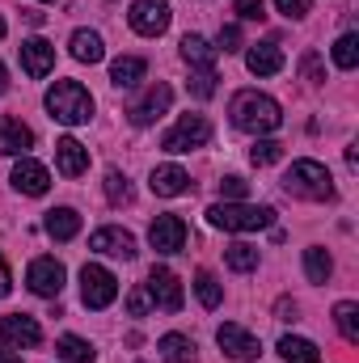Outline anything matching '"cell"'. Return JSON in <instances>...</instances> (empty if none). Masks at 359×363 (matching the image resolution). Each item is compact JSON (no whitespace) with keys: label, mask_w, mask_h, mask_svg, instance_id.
Returning a JSON list of instances; mask_svg holds the SVG:
<instances>
[{"label":"cell","mask_w":359,"mask_h":363,"mask_svg":"<svg viewBox=\"0 0 359 363\" xmlns=\"http://www.w3.org/2000/svg\"><path fill=\"white\" fill-rule=\"evenodd\" d=\"M237 17L258 21V17H263V0H237Z\"/></svg>","instance_id":"obj_40"},{"label":"cell","mask_w":359,"mask_h":363,"mask_svg":"<svg viewBox=\"0 0 359 363\" xmlns=\"http://www.w3.org/2000/svg\"><path fill=\"white\" fill-rule=\"evenodd\" d=\"M245 190H250V182H245V178H237V174L220 182V194H224V199H245Z\"/></svg>","instance_id":"obj_38"},{"label":"cell","mask_w":359,"mask_h":363,"mask_svg":"<svg viewBox=\"0 0 359 363\" xmlns=\"http://www.w3.org/2000/svg\"><path fill=\"white\" fill-rule=\"evenodd\" d=\"M275 313H279V321H296V304H292V300H279Z\"/></svg>","instance_id":"obj_42"},{"label":"cell","mask_w":359,"mask_h":363,"mask_svg":"<svg viewBox=\"0 0 359 363\" xmlns=\"http://www.w3.org/2000/svg\"><path fill=\"white\" fill-rule=\"evenodd\" d=\"M21 68H26L30 81H43V77L55 68V47H51L47 38H30V43H21Z\"/></svg>","instance_id":"obj_14"},{"label":"cell","mask_w":359,"mask_h":363,"mask_svg":"<svg viewBox=\"0 0 359 363\" xmlns=\"http://www.w3.org/2000/svg\"><path fill=\"white\" fill-rule=\"evenodd\" d=\"M194 291H199V304H203V308H220V300H224V291H220V283H216L211 271L194 274Z\"/></svg>","instance_id":"obj_31"},{"label":"cell","mask_w":359,"mask_h":363,"mask_svg":"<svg viewBox=\"0 0 359 363\" xmlns=\"http://www.w3.org/2000/svg\"><path fill=\"white\" fill-rule=\"evenodd\" d=\"M304 77H309V81H326V77H321V60H317V51L304 55Z\"/></svg>","instance_id":"obj_41"},{"label":"cell","mask_w":359,"mask_h":363,"mask_svg":"<svg viewBox=\"0 0 359 363\" xmlns=\"http://www.w3.org/2000/svg\"><path fill=\"white\" fill-rule=\"evenodd\" d=\"M68 47H72V60H81V64H101V55H106L101 34H93V30H77L68 38Z\"/></svg>","instance_id":"obj_24"},{"label":"cell","mask_w":359,"mask_h":363,"mask_svg":"<svg viewBox=\"0 0 359 363\" xmlns=\"http://www.w3.org/2000/svg\"><path fill=\"white\" fill-rule=\"evenodd\" d=\"M148 186H153V194L174 199V194H186V190H190V174H186L182 165H157Z\"/></svg>","instance_id":"obj_19"},{"label":"cell","mask_w":359,"mask_h":363,"mask_svg":"<svg viewBox=\"0 0 359 363\" xmlns=\"http://www.w3.org/2000/svg\"><path fill=\"white\" fill-rule=\"evenodd\" d=\"M9 89V72H4V64H0V93Z\"/></svg>","instance_id":"obj_45"},{"label":"cell","mask_w":359,"mask_h":363,"mask_svg":"<svg viewBox=\"0 0 359 363\" xmlns=\"http://www.w3.org/2000/svg\"><path fill=\"white\" fill-rule=\"evenodd\" d=\"M275 9H279L283 17H292V21H300V17L309 13V0H275Z\"/></svg>","instance_id":"obj_39"},{"label":"cell","mask_w":359,"mask_h":363,"mask_svg":"<svg viewBox=\"0 0 359 363\" xmlns=\"http://www.w3.org/2000/svg\"><path fill=\"white\" fill-rule=\"evenodd\" d=\"M0 38H4V21H0Z\"/></svg>","instance_id":"obj_46"},{"label":"cell","mask_w":359,"mask_h":363,"mask_svg":"<svg viewBox=\"0 0 359 363\" xmlns=\"http://www.w3.org/2000/svg\"><path fill=\"white\" fill-rule=\"evenodd\" d=\"M106 199L118 207V203H131V182H127V174H118V169H110L106 174Z\"/></svg>","instance_id":"obj_33"},{"label":"cell","mask_w":359,"mask_h":363,"mask_svg":"<svg viewBox=\"0 0 359 363\" xmlns=\"http://www.w3.org/2000/svg\"><path fill=\"white\" fill-rule=\"evenodd\" d=\"M170 101H174V89H170L165 81H157L153 89H148L136 106H131V110H127V118H131L136 127H148V123H157V118L170 110Z\"/></svg>","instance_id":"obj_10"},{"label":"cell","mask_w":359,"mask_h":363,"mask_svg":"<svg viewBox=\"0 0 359 363\" xmlns=\"http://www.w3.org/2000/svg\"><path fill=\"white\" fill-rule=\"evenodd\" d=\"M127 21H131V30H136V34L157 38V34H165V30H170V4H165V0H136V4H131V13H127Z\"/></svg>","instance_id":"obj_7"},{"label":"cell","mask_w":359,"mask_h":363,"mask_svg":"<svg viewBox=\"0 0 359 363\" xmlns=\"http://www.w3.org/2000/svg\"><path fill=\"white\" fill-rule=\"evenodd\" d=\"M47 110H51V118L77 127V123H89L93 118V97H89V89L77 85V81H55V85L47 89Z\"/></svg>","instance_id":"obj_4"},{"label":"cell","mask_w":359,"mask_h":363,"mask_svg":"<svg viewBox=\"0 0 359 363\" xmlns=\"http://www.w3.org/2000/svg\"><path fill=\"white\" fill-rule=\"evenodd\" d=\"M216 51H224V55L241 51V30H237V26H224V30H220V47H216Z\"/></svg>","instance_id":"obj_37"},{"label":"cell","mask_w":359,"mask_h":363,"mask_svg":"<svg viewBox=\"0 0 359 363\" xmlns=\"http://www.w3.org/2000/svg\"><path fill=\"white\" fill-rule=\"evenodd\" d=\"M13 186L21 190V194H47V186H51V174L38 165V161H30V157H21L17 165H13Z\"/></svg>","instance_id":"obj_18"},{"label":"cell","mask_w":359,"mask_h":363,"mask_svg":"<svg viewBox=\"0 0 359 363\" xmlns=\"http://www.w3.org/2000/svg\"><path fill=\"white\" fill-rule=\"evenodd\" d=\"M334 64H338L343 72H351V68L359 64V38L355 34H343V38L334 43Z\"/></svg>","instance_id":"obj_32"},{"label":"cell","mask_w":359,"mask_h":363,"mask_svg":"<svg viewBox=\"0 0 359 363\" xmlns=\"http://www.w3.org/2000/svg\"><path fill=\"white\" fill-rule=\"evenodd\" d=\"M334 325L347 342H359V304L355 300H338L334 304Z\"/></svg>","instance_id":"obj_27"},{"label":"cell","mask_w":359,"mask_h":363,"mask_svg":"<svg viewBox=\"0 0 359 363\" xmlns=\"http://www.w3.org/2000/svg\"><path fill=\"white\" fill-rule=\"evenodd\" d=\"M304 274H309V283H326V279L334 274V258H330L321 245H309V250H304Z\"/></svg>","instance_id":"obj_26"},{"label":"cell","mask_w":359,"mask_h":363,"mask_svg":"<svg viewBox=\"0 0 359 363\" xmlns=\"http://www.w3.org/2000/svg\"><path fill=\"white\" fill-rule=\"evenodd\" d=\"M148 241L157 254H182L186 250V224L182 216H157L153 228H148Z\"/></svg>","instance_id":"obj_11"},{"label":"cell","mask_w":359,"mask_h":363,"mask_svg":"<svg viewBox=\"0 0 359 363\" xmlns=\"http://www.w3.org/2000/svg\"><path fill=\"white\" fill-rule=\"evenodd\" d=\"M283 190L292 199H309V203H326L334 199V178L326 165L317 161H292V169L283 174Z\"/></svg>","instance_id":"obj_2"},{"label":"cell","mask_w":359,"mask_h":363,"mask_svg":"<svg viewBox=\"0 0 359 363\" xmlns=\"http://www.w3.org/2000/svg\"><path fill=\"white\" fill-rule=\"evenodd\" d=\"M34 148V131L21 118H0V152L4 157H26Z\"/></svg>","instance_id":"obj_17"},{"label":"cell","mask_w":359,"mask_h":363,"mask_svg":"<svg viewBox=\"0 0 359 363\" xmlns=\"http://www.w3.org/2000/svg\"><path fill=\"white\" fill-rule=\"evenodd\" d=\"M148 296H153V304H157V308L178 313V308H182V283H178V274L170 271V267H153V274H148Z\"/></svg>","instance_id":"obj_12"},{"label":"cell","mask_w":359,"mask_h":363,"mask_svg":"<svg viewBox=\"0 0 359 363\" xmlns=\"http://www.w3.org/2000/svg\"><path fill=\"white\" fill-rule=\"evenodd\" d=\"M279 355H283V363H321V351L309 338H296V334L279 338Z\"/></svg>","instance_id":"obj_25"},{"label":"cell","mask_w":359,"mask_h":363,"mask_svg":"<svg viewBox=\"0 0 359 363\" xmlns=\"http://www.w3.org/2000/svg\"><path fill=\"white\" fill-rule=\"evenodd\" d=\"M127 308H131V317H144V313L153 308V296H148V287H136V291L127 296Z\"/></svg>","instance_id":"obj_36"},{"label":"cell","mask_w":359,"mask_h":363,"mask_svg":"<svg viewBox=\"0 0 359 363\" xmlns=\"http://www.w3.org/2000/svg\"><path fill=\"white\" fill-rule=\"evenodd\" d=\"M245 68H250L254 77H275V72L283 68V51H279V43H258V47H250Z\"/></svg>","instance_id":"obj_20"},{"label":"cell","mask_w":359,"mask_h":363,"mask_svg":"<svg viewBox=\"0 0 359 363\" xmlns=\"http://www.w3.org/2000/svg\"><path fill=\"white\" fill-rule=\"evenodd\" d=\"M228 114H233V123H237L241 131H250V135H267V131H275V127L283 123L279 101L267 97V93H258V89H241L233 97Z\"/></svg>","instance_id":"obj_1"},{"label":"cell","mask_w":359,"mask_h":363,"mask_svg":"<svg viewBox=\"0 0 359 363\" xmlns=\"http://www.w3.org/2000/svg\"><path fill=\"white\" fill-rule=\"evenodd\" d=\"M161 355H165V363H194V342L186 334H165L161 338Z\"/></svg>","instance_id":"obj_28"},{"label":"cell","mask_w":359,"mask_h":363,"mask_svg":"<svg viewBox=\"0 0 359 363\" xmlns=\"http://www.w3.org/2000/svg\"><path fill=\"white\" fill-rule=\"evenodd\" d=\"M207 224L224 233H258L275 224V207H250V203H216L207 207Z\"/></svg>","instance_id":"obj_3"},{"label":"cell","mask_w":359,"mask_h":363,"mask_svg":"<svg viewBox=\"0 0 359 363\" xmlns=\"http://www.w3.org/2000/svg\"><path fill=\"white\" fill-rule=\"evenodd\" d=\"M114 296H118V283H114V274L106 271V267H85L81 271V300H85V308H106V304H114Z\"/></svg>","instance_id":"obj_6"},{"label":"cell","mask_w":359,"mask_h":363,"mask_svg":"<svg viewBox=\"0 0 359 363\" xmlns=\"http://www.w3.org/2000/svg\"><path fill=\"white\" fill-rule=\"evenodd\" d=\"M207 140H211V123H207L203 114H182L178 127L165 131L161 148H165V152H190V148H203Z\"/></svg>","instance_id":"obj_5"},{"label":"cell","mask_w":359,"mask_h":363,"mask_svg":"<svg viewBox=\"0 0 359 363\" xmlns=\"http://www.w3.org/2000/svg\"><path fill=\"white\" fill-rule=\"evenodd\" d=\"M182 60H186L194 72H207V68H216V47H211L207 38H199V34H186V38H182Z\"/></svg>","instance_id":"obj_21"},{"label":"cell","mask_w":359,"mask_h":363,"mask_svg":"<svg viewBox=\"0 0 359 363\" xmlns=\"http://www.w3.org/2000/svg\"><path fill=\"white\" fill-rule=\"evenodd\" d=\"M279 157H283V144H279V140H258V144L250 148V161H254V165H275Z\"/></svg>","instance_id":"obj_34"},{"label":"cell","mask_w":359,"mask_h":363,"mask_svg":"<svg viewBox=\"0 0 359 363\" xmlns=\"http://www.w3.org/2000/svg\"><path fill=\"white\" fill-rule=\"evenodd\" d=\"M26 283H30V291H34V296L55 300V296L64 291V267H60L55 258H34V262H30V271H26Z\"/></svg>","instance_id":"obj_9"},{"label":"cell","mask_w":359,"mask_h":363,"mask_svg":"<svg viewBox=\"0 0 359 363\" xmlns=\"http://www.w3.org/2000/svg\"><path fill=\"white\" fill-rule=\"evenodd\" d=\"M81 233V216L72 211V207H55V211H47V237H55V241H72Z\"/></svg>","instance_id":"obj_23"},{"label":"cell","mask_w":359,"mask_h":363,"mask_svg":"<svg viewBox=\"0 0 359 363\" xmlns=\"http://www.w3.org/2000/svg\"><path fill=\"white\" fill-rule=\"evenodd\" d=\"M190 93H194V97H211V93H216V68L194 72V77H190Z\"/></svg>","instance_id":"obj_35"},{"label":"cell","mask_w":359,"mask_h":363,"mask_svg":"<svg viewBox=\"0 0 359 363\" xmlns=\"http://www.w3.org/2000/svg\"><path fill=\"white\" fill-rule=\"evenodd\" d=\"M55 355L68 363H93V347L85 338H77V334H64L60 342H55Z\"/></svg>","instance_id":"obj_29"},{"label":"cell","mask_w":359,"mask_h":363,"mask_svg":"<svg viewBox=\"0 0 359 363\" xmlns=\"http://www.w3.org/2000/svg\"><path fill=\"white\" fill-rule=\"evenodd\" d=\"M93 254H110V258H136V237L123 228H97L89 237Z\"/></svg>","instance_id":"obj_15"},{"label":"cell","mask_w":359,"mask_h":363,"mask_svg":"<svg viewBox=\"0 0 359 363\" xmlns=\"http://www.w3.org/2000/svg\"><path fill=\"white\" fill-rule=\"evenodd\" d=\"M9 287H13V274H9V262L0 258V296H9Z\"/></svg>","instance_id":"obj_43"},{"label":"cell","mask_w":359,"mask_h":363,"mask_svg":"<svg viewBox=\"0 0 359 363\" xmlns=\"http://www.w3.org/2000/svg\"><path fill=\"white\" fill-rule=\"evenodd\" d=\"M224 262H228L233 271L250 274V271H258V250H254V245H245V241H237V245H228V250H224Z\"/></svg>","instance_id":"obj_30"},{"label":"cell","mask_w":359,"mask_h":363,"mask_svg":"<svg viewBox=\"0 0 359 363\" xmlns=\"http://www.w3.org/2000/svg\"><path fill=\"white\" fill-rule=\"evenodd\" d=\"M55 165H60V174H64V178H81V174L89 169V148H85L81 140L64 135V140L55 144Z\"/></svg>","instance_id":"obj_16"},{"label":"cell","mask_w":359,"mask_h":363,"mask_svg":"<svg viewBox=\"0 0 359 363\" xmlns=\"http://www.w3.org/2000/svg\"><path fill=\"white\" fill-rule=\"evenodd\" d=\"M0 363H21V359H17L13 351H0Z\"/></svg>","instance_id":"obj_44"},{"label":"cell","mask_w":359,"mask_h":363,"mask_svg":"<svg viewBox=\"0 0 359 363\" xmlns=\"http://www.w3.org/2000/svg\"><path fill=\"white\" fill-rule=\"evenodd\" d=\"M0 342L4 347H38L43 342V330H38V321L34 317H26V313H13V317H0Z\"/></svg>","instance_id":"obj_13"},{"label":"cell","mask_w":359,"mask_h":363,"mask_svg":"<svg viewBox=\"0 0 359 363\" xmlns=\"http://www.w3.org/2000/svg\"><path fill=\"white\" fill-rule=\"evenodd\" d=\"M144 72H148V64H144L140 55H123V60H114V64H110V81H114L118 89L140 85V81H144Z\"/></svg>","instance_id":"obj_22"},{"label":"cell","mask_w":359,"mask_h":363,"mask_svg":"<svg viewBox=\"0 0 359 363\" xmlns=\"http://www.w3.org/2000/svg\"><path fill=\"white\" fill-rule=\"evenodd\" d=\"M216 342H220V351L228 355V359H241V363H250V359H258L263 355V342L245 330V325H220V334H216Z\"/></svg>","instance_id":"obj_8"}]
</instances>
